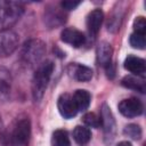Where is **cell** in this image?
<instances>
[{
    "mask_svg": "<svg viewBox=\"0 0 146 146\" xmlns=\"http://www.w3.org/2000/svg\"><path fill=\"white\" fill-rule=\"evenodd\" d=\"M82 120L88 127H91V128H99L100 127V117L92 112L86 113L83 115Z\"/></svg>",
    "mask_w": 146,
    "mask_h": 146,
    "instance_id": "7402d4cb",
    "label": "cell"
},
{
    "mask_svg": "<svg viewBox=\"0 0 146 146\" xmlns=\"http://www.w3.org/2000/svg\"><path fill=\"white\" fill-rule=\"evenodd\" d=\"M2 130H3L2 129V122H1V119H0V133L2 132Z\"/></svg>",
    "mask_w": 146,
    "mask_h": 146,
    "instance_id": "4316f807",
    "label": "cell"
},
{
    "mask_svg": "<svg viewBox=\"0 0 146 146\" xmlns=\"http://www.w3.org/2000/svg\"><path fill=\"white\" fill-rule=\"evenodd\" d=\"M116 146H132V145H131V143H129V141H120Z\"/></svg>",
    "mask_w": 146,
    "mask_h": 146,
    "instance_id": "484cf974",
    "label": "cell"
},
{
    "mask_svg": "<svg viewBox=\"0 0 146 146\" xmlns=\"http://www.w3.org/2000/svg\"><path fill=\"white\" fill-rule=\"evenodd\" d=\"M46 54V43L40 39H30L21 49V59L25 65H39Z\"/></svg>",
    "mask_w": 146,
    "mask_h": 146,
    "instance_id": "277c9868",
    "label": "cell"
},
{
    "mask_svg": "<svg viewBox=\"0 0 146 146\" xmlns=\"http://www.w3.org/2000/svg\"><path fill=\"white\" fill-rule=\"evenodd\" d=\"M123 66L127 71H129L130 73L135 74L136 76H140L143 78L146 71V63L143 58L135 56V55H129L127 56V58L124 59Z\"/></svg>",
    "mask_w": 146,
    "mask_h": 146,
    "instance_id": "7c38bea8",
    "label": "cell"
},
{
    "mask_svg": "<svg viewBox=\"0 0 146 146\" xmlns=\"http://www.w3.org/2000/svg\"><path fill=\"white\" fill-rule=\"evenodd\" d=\"M31 121L29 116H18L0 133V146H29Z\"/></svg>",
    "mask_w": 146,
    "mask_h": 146,
    "instance_id": "6da1fadb",
    "label": "cell"
},
{
    "mask_svg": "<svg viewBox=\"0 0 146 146\" xmlns=\"http://www.w3.org/2000/svg\"><path fill=\"white\" fill-rule=\"evenodd\" d=\"M67 74L76 81L87 82V81H90L92 78V70L82 64L71 63L67 66Z\"/></svg>",
    "mask_w": 146,
    "mask_h": 146,
    "instance_id": "8fae6325",
    "label": "cell"
},
{
    "mask_svg": "<svg viewBox=\"0 0 146 146\" xmlns=\"http://www.w3.org/2000/svg\"><path fill=\"white\" fill-rule=\"evenodd\" d=\"M54 67L55 65L51 60H46L38 65L32 78V96L34 102H40L42 99L54 72Z\"/></svg>",
    "mask_w": 146,
    "mask_h": 146,
    "instance_id": "7a4b0ae2",
    "label": "cell"
},
{
    "mask_svg": "<svg viewBox=\"0 0 146 146\" xmlns=\"http://www.w3.org/2000/svg\"><path fill=\"white\" fill-rule=\"evenodd\" d=\"M112 55H113V48H112L111 43H108L106 41H102L97 46L96 57H97V63L100 66H103V67L108 66L112 63Z\"/></svg>",
    "mask_w": 146,
    "mask_h": 146,
    "instance_id": "5bb4252c",
    "label": "cell"
},
{
    "mask_svg": "<svg viewBox=\"0 0 146 146\" xmlns=\"http://www.w3.org/2000/svg\"><path fill=\"white\" fill-rule=\"evenodd\" d=\"M60 40L74 48H79L81 46L84 44L86 42V36L84 34L74 29V27H67V29H64L60 33Z\"/></svg>",
    "mask_w": 146,
    "mask_h": 146,
    "instance_id": "30bf717a",
    "label": "cell"
},
{
    "mask_svg": "<svg viewBox=\"0 0 146 146\" xmlns=\"http://www.w3.org/2000/svg\"><path fill=\"white\" fill-rule=\"evenodd\" d=\"M73 139L79 145H86L91 139V131L83 125H76L73 130Z\"/></svg>",
    "mask_w": 146,
    "mask_h": 146,
    "instance_id": "e0dca14e",
    "label": "cell"
},
{
    "mask_svg": "<svg viewBox=\"0 0 146 146\" xmlns=\"http://www.w3.org/2000/svg\"><path fill=\"white\" fill-rule=\"evenodd\" d=\"M121 84L128 89L136 90L140 94L145 92V81L140 76H135V75H127L121 80Z\"/></svg>",
    "mask_w": 146,
    "mask_h": 146,
    "instance_id": "2e32d148",
    "label": "cell"
},
{
    "mask_svg": "<svg viewBox=\"0 0 146 146\" xmlns=\"http://www.w3.org/2000/svg\"><path fill=\"white\" fill-rule=\"evenodd\" d=\"M51 146H71L67 131L63 129L55 130L51 136Z\"/></svg>",
    "mask_w": 146,
    "mask_h": 146,
    "instance_id": "d6986e66",
    "label": "cell"
},
{
    "mask_svg": "<svg viewBox=\"0 0 146 146\" xmlns=\"http://www.w3.org/2000/svg\"><path fill=\"white\" fill-rule=\"evenodd\" d=\"M80 3H81V1H62L60 7H62L63 10H73Z\"/></svg>",
    "mask_w": 146,
    "mask_h": 146,
    "instance_id": "d4e9b609",
    "label": "cell"
},
{
    "mask_svg": "<svg viewBox=\"0 0 146 146\" xmlns=\"http://www.w3.org/2000/svg\"><path fill=\"white\" fill-rule=\"evenodd\" d=\"M72 98L78 108V112H84L86 110H88L90 102H91V95L89 94V91L84 89L75 90L74 94L72 95Z\"/></svg>",
    "mask_w": 146,
    "mask_h": 146,
    "instance_id": "9a60e30c",
    "label": "cell"
},
{
    "mask_svg": "<svg viewBox=\"0 0 146 146\" xmlns=\"http://www.w3.org/2000/svg\"><path fill=\"white\" fill-rule=\"evenodd\" d=\"M10 94V84L7 79L0 78V100H6Z\"/></svg>",
    "mask_w": 146,
    "mask_h": 146,
    "instance_id": "cb8c5ba5",
    "label": "cell"
},
{
    "mask_svg": "<svg viewBox=\"0 0 146 146\" xmlns=\"http://www.w3.org/2000/svg\"><path fill=\"white\" fill-rule=\"evenodd\" d=\"M43 21L48 29H56L62 26L66 21V15L62 7L57 6H48L43 14Z\"/></svg>",
    "mask_w": 146,
    "mask_h": 146,
    "instance_id": "8992f818",
    "label": "cell"
},
{
    "mask_svg": "<svg viewBox=\"0 0 146 146\" xmlns=\"http://www.w3.org/2000/svg\"><path fill=\"white\" fill-rule=\"evenodd\" d=\"M24 6L21 1L0 0V31L10 30L21 18Z\"/></svg>",
    "mask_w": 146,
    "mask_h": 146,
    "instance_id": "3957f363",
    "label": "cell"
},
{
    "mask_svg": "<svg viewBox=\"0 0 146 146\" xmlns=\"http://www.w3.org/2000/svg\"><path fill=\"white\" fill-rule=\"evenodd\" d=\"M103 18H104V14L102 9H94L88 14L86 24H87L88 32L91 36H96L98 34L103 23Z\"/></svg>",
    "mask_w": 146,
    "mask_h": 146,
    "instance_id": "4fadbf2b",
    "label": "cell"
},
{
    "mask_svg": "<svg viewBox=\"0 0 146 146\" xmlns=\"http://www.w3.org/2000/svg\"><path fill=\"white\" fill-rule=\"evenodd\" d=\"M123 135L125 137H129V138L133 139V140H139L143 136V130H141L140 125L135 124V123H130V124L124 127Z\"/></svg>",
    "mask_w": 146,
    "mask_h": 146,
    "instance_id": "ffe728a7",
    "label": "cell"
},
{
    "mask_svg": "<svg viewBox=\"0 0 146 146\" xmlns=\"http://www.w3.org/2000/svg\"><path fill=\"white\" fill-rule=\"evenodd\" d=\"M18 47V35L11 31H0V57L11 55Z\"/></svg>",
    "mask_w": 146,
    "mask_h": 146,
    "instance_id": "5b68a950",
    "label": "cell"
},
{
    "mask_svg": "<svg viewBox=\"0 0 146 146\" xmlns=\"http://www.w3.org/2000/svg\"><path fill=\"white\" fill-rule=\"evenodd\" d=\"M122 17H123V8H121V7L114 8V10L112 11V14L107 21V30L113 33L116 32L120 29Z\"/></svg>",
    "mask_w": 146,
    "mask_h": 146,
    "instance_id": "ac0fdd59",
    "label": "cell"
},
{
    "mask_svg": "<svg viewBox=\"0 0 146 146\" xmlns=\"http://www.w3.org/2000/svg\"><path fill=\"white\" fill-rule=\"evenodd\" d=\"M117 108L120 113L125 117L139 116L144 111L143 103L138 98H135V97H130V98H125L121 100L117 105Z\"/></svg>",
    "mask_w": 146,
    "mask_h": 146,
    "instance_id": "52a82bcc",
    "label": "cell"
},
{
    "mask_svg": "<svg viewBox=\"0 0 146 146\" xmlns=\"http://www.w3.org/2000/svg\"><path fill=\"white\" fill-rule=\"evenodd\" d=\"M132 27H133V33H138V34H144L145 35V32H146V21H145V17L144 16L136 17L135 21H133Z\"/></svg>",
    "mask_w": 146,
    "mask_h": 146,
    "instance_id": "603a6c76",
    "label": "cell"
},
{
    "mask_svg": "<svg viewBox=\"0 0 146 146\" xmlns=\"http://www.w3.org/2000/svg\"><path fill=\"white\" fill-rule=\"evenodd\" d=\"M57 108L64 119H72L78 114V108L70 94H62L58 97Z\"/></svg>",
    "mask_w": 146,
    "mask_h": 146,
    "instance_id": "9c48e42d",
    "label": "cell"
},
{
    "mask_svg": "<svg viewBox=\"0 0 146 146\" xmlns=\"http://www.w3.org/2000/svg\"><path fill=\"white\" fill-rule=\"evenodd\" d=\"M99 117H100V125L104 129L105 137L108 138L110 141H111L114 138V133H115V130H116L115 129L116 124H115L113 113L106 104H103V106L100 108V116Z\"/></svg>",
    "mask_w": 146,
    "mask_h": 146,
    "instance_id": "ba28073f",
    "label": "cell"
},
{
    "mask_svg": "<svg viewBox=\"0 0 146 146\" xmlns=\"http://www.w3.org/2000/svg\"><path fill=\"white\" fill-rule=\"evenodd\" d=\"M129 43L132 48L136 49H145L146 41H145V35L144 34H138V33H132L129 38Z\"/></svg>",
    "mask_w": 146,
    "mask_h": 146,
    "instance_id": "44dd1931",
    "label": "cell"
}]
</instances>
